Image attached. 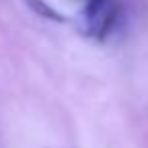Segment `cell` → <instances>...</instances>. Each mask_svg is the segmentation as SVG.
I'll return each mask as SVG.
<instances>
[{
  "label": "cell",
  "mask_w": 148,
  "mask_h": 148,
  "mask_svg": "<svg viewBox=\"0 0 148 148\" xmlns=\"http://www.w3.org/2000/svg\"><path fill=\"white\" fill-rule=\"evenodd\" d=\"M25 4L35 12V14H39V16H43V18H49V21H57V23H63V16L53 8V6H49L45 0H25Z\"/></svg>",
  "instance_id": "cell-1"
},
{
  "label": "cell",
  "mask_w": 148,
  "mask_h": 148,
  "mask_svg": "<svg viewBox=\"0 0 148 148\" xmlns=\"http://www.w3.org/2000/svg\"><path fill=\"white\" fill-rule=\"evenodd\" d=\"M108 2H110V0H85V8H83V18H85V23L93 21V18L108 6Z\"/></svg>",
  "instance_id": "cell-2"
}]
</instances>
